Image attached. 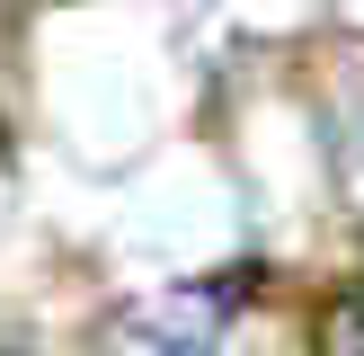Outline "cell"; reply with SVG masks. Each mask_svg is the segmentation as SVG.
<instances>
[{"instance_id": "1", "label": "cell", "mask_w": 364, "mask_h": 356, "mask_svg": "<svg viewBox=\"0 0 364 356\" xmlns=\"http://www.w3.org/2000/svg\"><path fill=\"white\" fill-rule=\"evenodd\" d=\"M213 330H223V294L178 285V294L134 303L116 320V356H213Z\"/></svg>"}, {"instance_id": "2", "label": "cell", "mask_w": 364, "mask_h": 356, "mask_svg": "<svg viewBox=\"0 0 364 356\" xmlns=\"http://www.w3.org/2000/svg\"><path fill=\"white\" fill-rule=\"evenodd\" d=\"M320 347L329 356H364V285L347 303H329V320H320Z\"/></svg>"}, {"instance_id": "3", "label": "cell", "mask_w": 364, "mask_h": 356, "mask_svg": "<svg viewBox=\"0 0 364 356\" xmlns=\"http://www.w3.org/2000/svg\"><path fill=\"white\" fill-rule=\"evenodd\" d=\"M0 356H9V347H0Z\"/></svg>"}]
</instances>
